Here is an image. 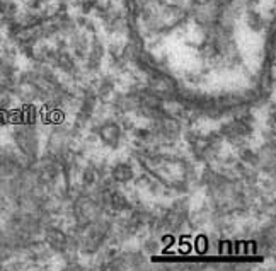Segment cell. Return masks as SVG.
Returning a JSON list of instances; mask_svg holds the SVG:
<instances>
[]
</instances>
